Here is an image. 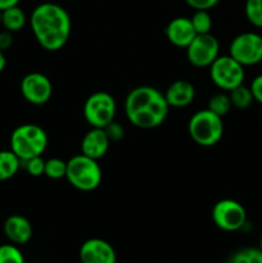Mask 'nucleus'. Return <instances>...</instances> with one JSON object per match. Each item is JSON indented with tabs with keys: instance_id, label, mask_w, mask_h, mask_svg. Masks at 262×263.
<instances>
[{
	"instance_id": "obj_1",
	"label": "nucleus",
	"mask_w": 262,
	"mask_h": 263,
	"mask_svg": "<svg viewBox=\"0 0 262 263\" xmlns=\"http://www.w3.org/2000/svg\"><path fill=\"white\" fill-rule=\"evenodd\" d=\"M30 26L39 45L48 51L61 50L72 31L71 15L55 3H41L33 8Z\"/></svg>"
},
{
	"instance_id": "obj_2",
	"label": "nucleus",
	"mask_w": 262,
	"mask_h": 263,
	"mask_svg": "<svg viewBox=\"0 0 262 263\" xmlns=\"http://www.w3.org/2000/svg\"><path fill=\"white\" fill-rule=\"evenodd\" d=\"M170 105L164 94L153 86H138L125 100V115L134 126L151 130L161 126L169 115Z\"/></svg>"
},
{
	"instance_id": "obj_3",
	"label": "nucleus",
	"mask_w": 262,
	"mask_h": 263,
	"mask_svg": "<svg viewBox=\"0 0 262 263\" xmlns=\"http://www.w3.org/2000/svg\"><path fill=\"white\" fill-rule=\"evenodd\" d=\"M48 143V134L35 123L18 126L10 135V151L14 152L22 162L41 156L45 152Z\"/></svg>"
},
{
	"instance_id": "obj_4",
	"label": "nucleus",
	"mask_w": 262,
	"mask_h": 263,
	"mask_svg": "<svg viewBox=\"0 0 262 263\" xmlns=\"http://www.w3.org/2000/svg\"><path fill=\"white\" fill-rule=\"evenodd\" d=\"M66 179L77 190L92 192L102 182V167L97 159L90 158L82 153L77 154L67 161Z\"/></svg>"
},
{
	"instance_id": "obj_5",
	"label": "nucleus",
	"mask_w": 262,
	"mask_h": 263,
	"mask_svg": "<svg viewBox=\"0 0 262 263\" xmlns=\"http://www.w3.org/2000/svg\"><path fill=\"white\" fill-rule=\"evenodd\" d=\"M188 131L195 144L200 146H213L223 135L222 117L210 109H200L190 117Z\"/></svg>"
},
{
	"instance_id": "obj_6",
	"label": "nucleus",
	"mask_w": 262,
	"mask_h": 263,
	"mask_svg": "<svg viewBox=\"0 0 262 263\" xmlns=\"http://www.w3.org/2000/svg\"><path fill=\"white\" fill-rule=\"evenodd\" d=\"M117 104L109 92H92L84 104V118L91 127L104 128L108 123L115 121Z\"/></svg>"
},
{
	"instance_id": "obj_7",
	"label": "nucleus",
	"mask_w": 262,
	"mask_h": 263,
	"mask_svg": "<svg viewBox=\"0 0 262 263\" xmlns=\"http://www.w3.org/2000/svg\"><path fill=\"white\" fill-rule=\"evenodd\" d=\"M210 77L218 89L229 92L243 85L246 71L231 55H218L210 66Z\"/></svg>"
},
{
	"instance_id": "obj_8",
	"label": "nucleus",
	"mask_w": 262,
	"mask_h": 263,
	"mask_svg": "<svg viewBox=\"0 0 262 263\" xmlns=\"http://www.w3.org/2000/svg\"><path fill=\"white\" fill-rule=\"evenodd\" d=\"M229 55L243 67L256 66L262 62V36L257 32H243L233 39Z\"/></svg>"
},
{
	"instance_id": "obj_9",
	"label": "nucleus",
	"mask_w": 262,
	"mask_h": 263,
	"mask_svg": "<svg viewBox=\"0 0 262 263\" xmlns=\"http://www.w3.org/2000/svg\"><path fill=\"white\" fill-rule=\"evenodd\" d=\"M212 220L221 230L234 233L246 226L247 211L238 200L221 199L213 205Z\"/></svg>"
},
{
	"instance_id": "obj_10",
	"label": "nucleus",
	"mask_w": 262,
	"mask_h": 263,
	"mask_svg": "<svg viewBox=\"0 0 262 263\" xmlns=\"http://www.w3.org/2000/svg\"><path fill=\"white\" fill-rule=\"evenodd\" d=\"M220 55V43L212 33L197 35L188 45L186 58L197 68H210Z\"/></svg>"
},
{
	"instance_id": "obj_11",
	"label": "nucleus",
	"mask_w": 262,
	"mask_h": 263,
	"mask_svg": "<svg viewBox=\"0 0 262 263\" xmlns=\"http://www.w3.org/2000/svg\"><path fill=\"white\" fill-rule=\"evenodd\" d=\"M21 92L25 100L33 105H43L50 100L53 85L48 76L40 72H31L21 81Z\"/></svg>"
},
{
	"instance_id": "obj_12",
	"label": "nucleus",
	"mask_w": 262,
	"mask_h": 263,
	"mask_svg": "<svg viewBox=\"0 0 262 263\" xmlns=\"http://www.w3.org/2000/svg\"><path fill=\"white\" fill-rule=\"evenodd\" d=\"M81 263H116L117 256L108 241L92 238L84 241L80 248Z\"/></svg>"
},
{
	"instance_id": "obj_13",
	"label": "nucleus",
	"mask_w": 262,
	"mask_h": 263,
	"mask_svg": "<svg viewBox=\"0 0 262 263\" xmlns=\"http://www.w3.org/2000/svg\"><path fill=\"white\" fill-rule=\"evenodd\" d=\"M164 33L172 45L181 49H186L197 36L192 21L188 17H176L170 21L164 28Z\"/></svg>"
},
{
	"instance_id": "obj_14",
	"label": "nucleus",
	"mask_w": 262,
	"mask_h": 263,
	"mask_svg": "<svg viewBox=\"0 0 262 263\" xmlns=\"http://www.w3.org/2000/svg\"><path fill=\"white\" fill-rule=\"evenodd\" d=\"M109 145L110 141L105 134L104 128L91 127V130L87 131L82 138L81 153L99 161L107 154Z\"/></svg>"
},
{
	"instance_id": "obj_15",
	"label": "nucleus",
	"mask_w": 262,
	"mask_h": 263,
	"mask_svg": "<svg viewBox=\"0 0 262 263\" xmlns=\"http://www.w3.org/2000/svg\"><path fill=\"white\" fill-rule=\"evenodd\" d=\"M3 231L10 243L22 246L32 238V225L26 217L21 215H12L5 220Z\"/></svg>"
},
{
	"instance_id": "obj_16",
	"label": "nucleus",
	"mask_w": 262,
	"mask_h": 263,
	"mask_svg": "<svg viewBox=\"0 0 262 263\" xmlns=\"http://www.w3.org/2000/svg\"><path fill=\"white\" fill-rule=\"evenodd\" d=\"M164 98L170 107H188L189 104H192L195 98V87L188 80H176L167 87Z\"/></svg>"
},
{
	"instance_id": "obj_17",
	"label": "nucleus",
	"mask_w": 262,
	"mask_h": 263,
	"mask_svg": "<svg viewBox=\"0 0 262 263\" xmlns=\"http://www.w3.org/2000/svg\"><path fill=\"white\" fill-rule=\"evenodd\" d=\"M26 23H27V15L25 10L18 5L2 10V26L4 30L18 32L25 27Z\"/></svg>"
},
{
	"instance_id": "obj_18",
	"label": "nucleus",
	"mask_w": 262,
	"mask_h": 263,
	"mask_svg": "<svg viewBox=\"0 0 262 263\" xmlns=\"http://www.w3.org/2000/svg\"><path fill=\"white\" fill-rule=\"evenodd\" d=\"M22 161L14 152L0 151V181H7L14 177L20 170Z\"/></svg>"
},
{
	"instance_id": "obj_19",
	"label": "nucleus",
	"mask_w": 262,
	"mask_h": 263,
	"mask_svg": "<svg viewBox=\"0 0 262 263\" xmlns=\"http://www.w3.org/2000/svg\"><path fill=\"white\" fill-rule=\"evenodd\" d=\"M229 97H230L233 107L238 108V109H247L254 102L251 87L246 86V85H240L229 91Z\"/></svg>"
},
{
	"instance_id": "obj_20",
	"label": "nucleus",
	"mask_w": 262,
	"mask_h": 263,
	"mask_svg": "<svg viewBox=\"0 0 262 263\" xmlns=\"http://www.w3.org/2000/svg\"><path fill=\"white\" fill-rule=\"evenodd\" d=\"M228 263H262V251L254 247H247L231 254Z\"/></svg>"
},
{
	"instance_id": "obj_21",
	"label": "nucleus",
	"mask_w": 262,
	"mask_h": 263,
	"mask_svg": "<svg viewBox=\"0 0 262 263\" xmlns=\"http://www.w3.org/2000/svg\"><path fill=\"white\" fill-rule=\"evenodd\" d=\"M231 108H233V104H231L230 97L223 91L217 92L213 97H211L210 102H208V109L215 113V115L220 116V117L228 115Z\"/></svg>"
},
{
	"instance_id": "obj_22",
	"label": "nucleus",
	"mask_w": 262,
	"mask_h": 263,
	"mask_svg": "<svg viewBox=\"0 0 262 263\" xmlns=\"http://www.w3.org/2000/svg\"><path fill=\"white\" fill-rule=\"evenodd\" d=\"M190 21H192L193 27H194L197 35L211 33L213 23H212V18H211V14L208 13V10H203V9L194 10L193 15L190 17Z\"/></svg>"
},
{
	"instance_id": "obj_23",
	"label": "nucleus",
	"mask_w": 262,
	"mask_h": 263,
	"mask_svg": "<svg viewBox=\"0 0 262 263\" xmlns=\"http://www.w3.org/2000/svg\"><path fill=\"white\" fill-rule=\"evenodd\" d=\"M244 13L252 26L262 28V0H246Z\"/></svg>"
},
{
	"instance_id": "obj_24",
	"label": "nucleus",
	"mask_w": 262,
	"mask_h": 263,
	"mask_svg": "<svg viewBox=\"0 0 262 263\" xmlns=\"http://www.w3.org/2000/svg\"><path fill=\"white\" fill-rule=\"evenodd\" d=\"M67 162L61 158H49L45 161V175L51 180H59L66 177Z\"/></svg>"
},
{
	"instance_id": "obj_25",
	"label": "nucleus",
	"mask_w": 262,
	"mask_h": 263,
	"mask_svg": "<svg viewBox=\"0 0 262 263\" xmlns=\"http://www.w3.org/2000/svg\"><path fill=\"white\" fill-rule=\"evenodd\" d=\"M0 263H25V257L15 244L0 246Z\"/></svg>"
},
{
	"instance_id": "obj_26",
	"label": "nucleus",
	"mask_w": 262,
	"mask_h": 263,
	"mask_svg": "<svg viewBox=\"0 0 262 263\" xmlns=\"http://www.w3.org/2000/svg\"><path fill=\"white\" fill-rule=\"evenodd\" d=\"M22 163L25 166L27 174L33 177L43 176L44 172H45V159L41 156L33 157V158L27 159V161H23Z\"/></svg>"
},
{
	"instance_id": "obj_27",
	"label": "nucleus",
	"mask_w": 262,
	"mask_h": 263,
	"mask_svg": "<svg viewBox=\"0 0 262 263\" xmlns=\"http://www.w3.org/2000/svg\"><path fill=\"white\" fill-rule=\"evenodd\" d=\"M105 134H107L108 139H109L110 143H118L123 139L125 136V130H123V126L121 123L112 121L110 123H108L104 127Z\"/></svg>"
},
{
	"instance_id": "obj_28",
	"label": "nucleus",
	"mask_w": 262,
	"mask_h": 263,
	"mask_svg": "<svg viewBox=\"0 0 262 263\" xmlns=\"http://www.w3.org/2000/svg\"><path fill=\"white\" fill-rule=\"evenodd\" d=\"M221 0H185L188 5L190 8H193L194 10L197 9H203V10H210L213 7L220 3Z\"/></svg>"
},
{
	"instance_id": "obj_29",
	"label": "nucleus",
	"mask_w": 262,
	"mask_h": 263,
	"mask_svg": "<svg viewBox=\"0 0 262 263\" xmlns=\"http://www.w3.org/2000/svg\"><path fill=\"white\" fill-rule=\"evenodd\" d=\"M251 91L253 94L254 102L262 104V73L254 77L251 82Z\"/></svg>"
},
{
	"instance_id": "obj_30",
	"label": "nucleus",
	"mask_w": 262,
	"mask_h": 263,
	"mask_svg": "<svg viewBox=\"0 0 262 263\" xmlns=\"http://www.w3.org/2000/svg\"><path fill=\"white\" fill-rule=\"evenodd\" d=\"M13 45V32L8 30L0 31V50L5 51Z\"/></svg>"
},
{
	"instance_id": "obj_31",
	"label": "nucleus",
	"mask_w": 262,
	"mask_h": 263,
	"mask_svg": "<svg viewBox=\"0 0 262 263\" xmlns=\"http://www.w3.org/2000/svg\"><path fill=\"white\" fill-rule=\"evenodd\" d=\"M20 2L21 0H0V10L15 7V5L20 4Z\"/></svg>"
},
{
	"instance_id": "obj_32",
	"label": "nucleus",
	"mask_w": 262,
	"mask_h": 263,
	"mask_svg": "<svg viewBox=\"0 0 262 263\" xmlns=\"http://www.w3.org/2000/svg\"><path fill=\"white\" fill-rule=\"evenodd\" d=\"M5 66H7V58H5L4 55V51L0 50V73L4 71Z\"/></svg>"
},
{
	"instance_id": "obj_33",
	"label": "nucleus",
	"mask_w": 262,
	"mask_h": 263,
	"mask_svg": "<svg viewBox=\"0 0 262 263\" xmlns=\"http://www.w3.org/2000/svg\"><path fill=\"white\" fill-rule=\"evenodd\" d=\"M258 248L262 251V235H261V239H259V247H258Z\"/></svg>"
},
{
	"instance_id": "obj_34",
	"label": "nucleus",
	"mask_w": 262,
	"mask_h": 263,
	"mask_svg": "<svg viewBox=\"0 0 262 263\" xmlns=\"http://www.w3.org/2000/svg\"><path fill=\"white\" fill-rule=\"evenodd\" d=\"M0 26H2V10H0Z\"/></svg>"
}]
</instances>
